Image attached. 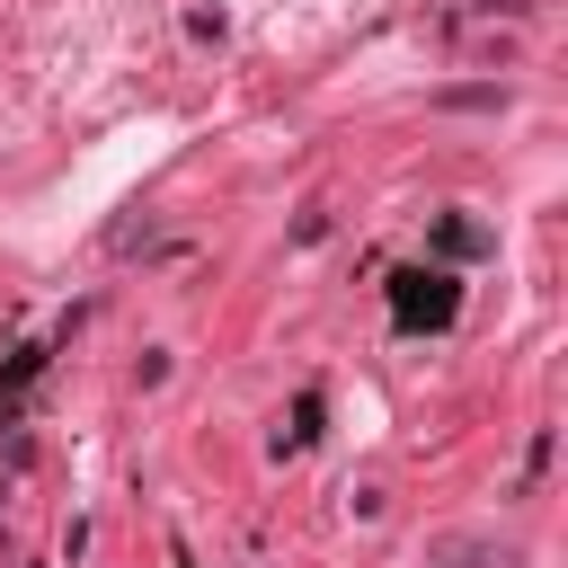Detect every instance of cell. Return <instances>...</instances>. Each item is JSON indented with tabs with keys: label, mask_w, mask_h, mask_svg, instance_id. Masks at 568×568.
<instances>
[{
	"label": "cell",
	"mask_w": 568,
	"mask_h": 568,
	"mask_svg": "<svg viewBox=\"0 0 568 568\" xmlns=\"http://www.w3.org/2000/svg\"><path fill=\"white\" fill-rule=\"evenodd\" d=\"M399 320H408V328H417V320L444 328V320H453V275H399Z\"/></svg>",
	"instance_id": "6da1fadb"
}]
</instances>
